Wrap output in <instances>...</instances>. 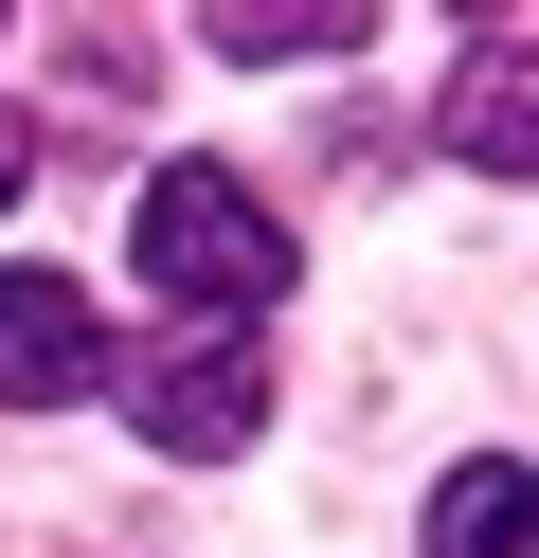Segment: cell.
Masks as SVG:
<instances>
[{"label":"cell","mask_w":539,"mask_h":558,"mask_svg":"<svg viewBox=\"0 0 539 558\" xmlns=\"http://www.w3.org/2000/svg\"><path fill=\"white\" fill-rule=\"evenodd\" d=\"M126 397H144L162 450H252V433H270V342H252V325H198V342H162Z\"/></svg>","instance_id":"2"},{"label":"cell","mask_w":539,"mask_h":558,"mask_svg":"<svg viewBox=\"0 0 539 558\" xmlns=\"http://www.w3.org/2000/svg\"><path fill=\"white\" fill-rule=\"evenodd\" d=\"M108 378V306L72 270H0V414H72Z\"/></svg>","instance_id":"3"},{"label":"cell","mask_w":539,"mask_h":558,"mask_svg":"<svg viewBox=\"0 0 539 558\" xmlns=\"http://www.w3.org/2000/svg\"><path fill=\"white\" fill-rule=\"evenodd\" d=\"M431 558H539V469L522 450H467L431 486Z\"/></svg>","instance_id":"4"},{"label":"cell","mask_w":539,"mask_h":558,"mask_svg":"<svg viewBox=\"0 0 539 558\" xmlns=\"http://www.w3.org/2000/svg\"><path fill=\"white\" fill-rule=\"evenodd\" d=\"M216 54H359V19H342V0H234Z\"/></svg>","instance_id":"6"},{"label":"cell","mask_w":539,"mask_h":558,"mask_svg":"<svg viewBox=\"0 0 539 558\" xmlns=\"http://www.w3.org/2000/svg\"><path fill=\"white\" fill-rule=\"evenodd\" d=\"M450 145L486 162V181H539V54H522V37H486V54H467V90H450Z\"/></svg>","instance_id":"5"},{"label":"cell","mask_w":539,"mask_h":558,"mask_svg":"<svg viewBox=\"0 0 539 558\" xmlns=\"http://www.w3.org/2000/svg\"><path fill=\"white\" fill-rule=\"evenodd\" d=\"M126 253H144V289H180L198 325H234V306L287 289V217L234 181V162H162V181H144V217H126Z\"/></svg>","instance_id":"1"}]
</instances>
